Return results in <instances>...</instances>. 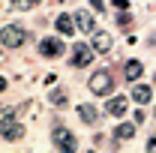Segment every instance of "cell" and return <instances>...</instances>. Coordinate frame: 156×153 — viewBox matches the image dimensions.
<instances>
[{"instance_id":"cell-1","label":"cell","mask_w":156,"mask_h":153,"mask_svg":"<svg viewBox=\"0 0 156 153\" xmlns=\"http://www.w3.org/2000/svg\"><path fill=\"white\" fill-rule=\"evenodd\" d=\"M24 39H27V33H24V27H18V24H6V27L0 30V42H3V48H21Z\"/></svg>"},{"instance_id":"cell-2","label":"cell","mask_w":156,"mask_h":153,"mask_svg":"<svg viewBox=\"0 0 156 153\" xmlns=\"http://www.w3.org/2000/svg\"><path fill=\"white\" fill-rule=\"evenodd\" d=\"M111 87H114V78H111L108 69H96V72L90 75V90H93L96 96H108Z\"/></svg>"},{"instance_id":"cell-3","label":"cell","mask_w":156,"mask_h":153,"mask_svg":"<svg viewBox=\"0 0 156 153\" xmlns=\"http://www.w3.org/2000/svg\"><path fill=\"white\" fill-rule=\"evenodd\" d=\"M51 138H54V144H57L63 153H75L78 150V138L69 132V129H63V126H57V129L51 132Z\"/></svg>"},{"instance_id":"cell-4","label":"cell","mask_w":156,"mask_h":153,"mask_svg":"<svg viewBox=\"0 0 156 153\" xmlns=\"http://www.w3.org/2000/svg\"><path fill=\"white\" fill-rule=\"evenodd\" d=\"M39 54H42V57H60V54H63V39L60 36L39 39Z\"/></svg>"},{"instance_id":"cell-5","label":"cell","mask_w":156,"mask_h":153,"mask_svg":"<svg viewBox=\"0 0 156 153\" xmlns=\"http://www.w3.org/2000/svg\"><path fill=\"white\" fill-rule=\"evenodd\" d=\"M90 63H93V48H87L84 42H75V48H72V66L75 69H84Z\"/></svg>"},{"instance_id":"cell-6","label":"cell","mask_w":156,"mask_h":153,"mask_svg":"<svg viewBox=\"0 0 156 153\" xmlns=\"http://www.w3.org/2000/svg\"><path fill=\"white\" fill-rule=\"evenodd\" d=\"M111 42H114V39H111L108 30H96V33H93V51L108 54V51H111Z\"/></svg>"},{"instance_id":"cell-7","label":"cell","mask_w":156,"mask_h":153,"mask_svg":"<svg viewBox=\"0 0 156 153\" xmlns=\"http://www.w3.org/2000/svg\"><path fill=\"white\" fill-rule=\"evenodd\" d=\"M105 111H108L111 117H123L126 111H129V99H123V96H114V99H108Z\"/></svg>"},{"instance_id":"cell-8","label":"cell","mask_w":156,"mask_h":153,"mask_svg":"<svg viewBox=\"0 0 156 153\" xmlns=\"http://www.w3.org/2000/svg\"><path fill=\"white\" fill-rule=\"evenodd\" d=\"M0 132H3L6 141H18V138H24V126H21V123H12V120H3Z\"/></svg>"},{"instance_id":"cell-9","label":"cell","mask_w":156,"mask_h":153,"mask_svg":"<svg viewBox=\"0 0 156 153\" xmlns=\"http://www.w3.org/2000/svg\"><path fill=\"white\" fill-rule=\"evenodd\" d=\"M132 99H135L138 105H147V102L153 99V90H150L147 84H135V87H132Z\"/></svg>"},{"instance_id":"cell-10","label":"cell","mask_w":156,"mask_h":153,"mask_svg":"<svg viewBox=\"0 0 156 153\" xmlns=\"http://www.w3.org/2000/svg\"><path fill=\"white\" fill-rule=\"evenodd\" d=\"M54 27H57L60 36H72V30H75V21L69 18V15H60V18L54 21Z\"/></svg>"},{"instance_id":"cell-11","label":"cell","mask_w":156,"mask_h":153,"mask_svg":"<svg viewBox=\"0 0 156 153\" xmlns=\"http://www.w3.org/2000/svg\"><path fill=\"white\" fill-rule=\"evenodd\" d=\"M75 24L84 30V33H96V24H93V18H90L87 12H78V15H75Z\"/></svg>"},{"instance_id":"cell-12","label":"cell","mask_w":156,"mask_h":153,"mask_svg":"<svg viewBox=\"0 0 156 153\" xmlns=\"http://www.w3.org/2000/svg\"><path fill=\"white\" fill-rule=\"evenodd\" d=\"M78 117H81V120H84V123H96V108H93V105H87V102H84V105H78Z\"/></svg>"},{"instance_id":"cell-13","label":"cell","mask_w":156,"mask_h":153,"mask_svg":"<svg viewBox=\"0 0 156 153\" xmlns=\"http://www.w3.org/2000/svg\"><path fill=\"white\" fill-rule=\"evenodd\" d=\"M141 72H144V66H141L138 60H129V63H126V78H129L132 84H135L138 78H141Z\"/></svg>"},{"instance_id":"cell-14","label":"cell","mask_w":156,"mask_h":153,"mask_svg":"<svg viewBox=\"0 0 156 153\" xmlns=\"http://www.w3.org/2000/svg\"><path fill=\"white\" fill-rule=\"evenodd\" d=\"M135 135V123H120L114 129V138H120V141H126V138H132Z\"/></svg>"},{"instance_id":"cell-15","label":"cell","mask_w":156,"mask_h":153,"mask_svg":"<svg viewBox=\"0 0 156 153\" xmlns=\"http://www.w3.org/2000/svg\"><path fill=\"white\" fill-rule=\"evenodd\" d=\"M48 99H51L54 105H66V90H57V87H54V90H51V96H48Z\"/></svg>"},{"instance_id":"cell-16","label":"cell","mask_w":156,"mask_h":153,"mask_svg":"<svg viewBox=\"0 0 156 153\" xmlns=\"http://www.w3.org/2000/svg\"><path fill=\"white\" fill-rule=\"evenodd\" d=\"M15 111H18L15 105H0V117H3V120H12V117H15Z\"/></svg>"},{"instance_id":"cell-17","label":"cell","mask_w":156,"mask_h":153,"mask_svg":"<svg viewBox=\"0 0 156 153\" xmlns=\"http://www.w3.org/2000/svg\"><path fill=\"white\" fill-rule=\"evenodd\" d=\"M39 3H42V0H12V6H18V9H33Z\"/></svg>"},{"instance_id":"cell-18","label":"cell","mask_w":156,"mask_h":153,"mask_svg":"<svg viewBox=\"0 0 156 153\" xmlns=\"http://www.w3.org/2000/svg\"><path fill=\"white\" fill-rule=\"evenodd\" d=\"M90 6H93L96 12H102V9H105V0H90Z\"/></svg>"},{"instance_id":"cell-19","label":"cell","mask_w":156,"mask_h":153,"mask_svg":"<svg viewBox=\"0 0 156 153\" xmlns=\"http://www.w3.org/2000/svg\"><path fill=\"white\" fill-rule=\"evenodd\" d=\"M147 153H156V135L150 138V141H147Z\"/></svg>"},{"instance_id":"cell-20","label":"cell","mask_w":156,"mask_h":153,"mask_svg":"<svg viewBox=\"0 0 156 153\" xmlns=\"http://www.w3.org/2000/svg\"><path fill=\"white\" fill-rule=\"evenodd\" d=\"M111 3H114L117 9H129V3H126V0H111Z\"/></svg>"},{"instance_id":"cell-21","label":"cell","mask_w":156,"mask_h":153,"mask_svg":"<svg viewBox=\"0 0 156 153\" xmlns=\"http://www.w3.org/2000/svg\"><path fill=\"white\" fill-rule=\"evenodd\" d=\"M6 87H9V81H6V78H0V93H3Z\"/></svg>"},{"instance_id":"cell-22","label":"cell","mask_w":156,"mask_h":153,"mask_svg":"<svg viewBox=\"0 0 156 153\" xmlns=\"http://www.w3.org/2000/svg\"><path fill=\"white\" fill-rule=\"evenodd\" d=\"M153 117H156V111H153Z\"/></svg>"},{"instance_id":"cell-23","label":"cell","mask_w":156,"mask_h":153,"mask_svg":"<svg viewBox=\"0 0 156 153\" xmlns=\"http://www.w3.org/2000/svg\"><path fill=\"white\" fill-rule=\"evenodd\" d=\"M90 153H93V150H90Z\"/></svg>"}]
</instances>
